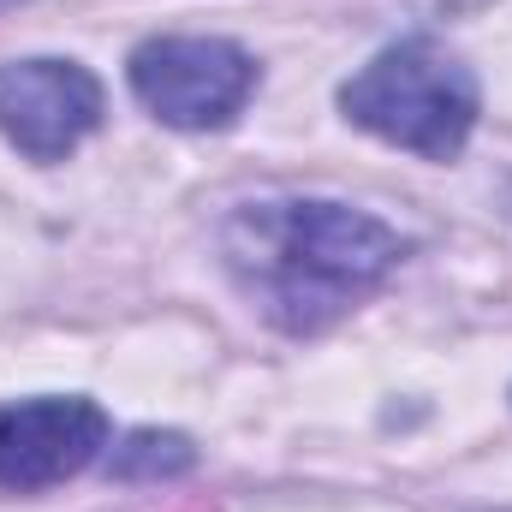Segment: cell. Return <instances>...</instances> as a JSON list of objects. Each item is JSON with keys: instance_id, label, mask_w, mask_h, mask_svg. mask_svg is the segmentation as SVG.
Wrapping results in <instances>:
<instances>
[{"instance_id": "2", "label": "cell", "mask_w": 512, "mask_h": 512, "mask_svg": "<svg viewBox=\"0 0 512 512\" xmlns=\"http://www.w3.org/2000/svg\"><path fill=\"white\" fill-rule=\"evenodd\" d=\"M340 114L423 161H459L477 126V78L435 36H405L340 84Z\"/></svg>"}, {"instance_id": "7", "label": "cell", "mask_w": 512, "mask_h": 512, "mask_svg": "<svg viewBox=\"0 0 512 512\" xmlns=\"http://www.w3.org/2000/svg\"><path fill=\"white\" fill-rule=\"evenodd\" d=\"M507 209H512V179H507Z\"/></svg>"}, {"instance_id": "6", "label": "cell", "mask_w": 512, "mask_h": 512, "mask_svg": "<svg viewBox=\"0 0 512 512\" xmlns=\"http://www.w3.org/2000/svg\"><path fill=\"white\" fill-rule=\"evenodd\" d=\"M191 465H197V447L173 429H137L108 453L114 483H167V477H185Z\"/></svg>"}, {"instance_id": "5", "label": "cell", "mask_w": 512, "mask_h": 512, "mask_svg": "<svg viewBox=\"0 0 512 512\" xmlns=\"http://www.w3.org/2000/svg\"><path fill=\"white\" fill-rule=\"evenodd\" d=\"M102 126V84L78 60H6L0 66V137L24 161H66Z\"/></svg>"}, {"instance_id": "4", "label": "cell", "mask_w": 512, "mask_h": 512, "mask_svg": "<svg viewBox=\"0 0 512 512\" xmlns=\"http://www.w3.org/2000/svg\"><path fill=\"white\" fill-rule=\"evenodd\" d=\"M108 411L84 393H42L0 405V489L36 495L78 471H90L108 453Z\"/></svg>"}, {"instance_id": "3", "label": "cell", "mask_w": 512, "mask_h": 512, "mask_svg": "<svg viewBox=\"0 0 512 512\" xmlns=\"http://www.w3.org/2000/svg\"><path fill=\"white\" fill-rule=\"evenodd\" d=\"M131 96L173 131H221L245 114L256 60L227 36H149L131 48Z\"/></svg>"}, {"instance_id": "1", "label": "cell", "mask_w": 512, "mask_h": 512, "mask_svg": "<svg viewBox=\"0 0 512 512\" xmlns=\"http://www.w3.org/2000/svg\"><path fill=\"white\" fill-rule=\"evenodd\" d=\"M221 262L280 334H322L405 262V239L328 197H262L221 221Z\"/></svg>"}]
</instances>
